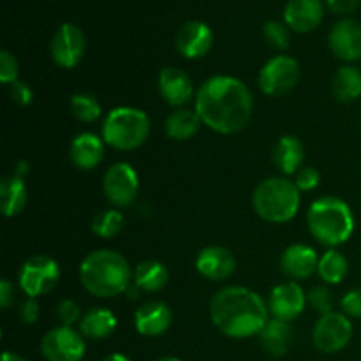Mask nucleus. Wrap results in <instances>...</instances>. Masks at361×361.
I'll list each match as a JSON object with an SVG mask.
<instances>
[{"instance_id": "nucleus-25", "label": "nucleus", "mask_w": 361, "mask_h": 361, "mask_svg": "<svg viewBox=\"0 0 361 361\" xmlns=\"http://www.w3.org/2000/svg\"><path fill=\"white\" fill-rule=\"evenodd\" d=\"M28 203V192L25 180L9 175L0 183V208L4 217H16Z\"/></svg>"}, {"instance_id": "nucleus-24", "label": "nucleus", "mask_w": 361, "mask_h": 361, "mask_svg": "<svg viewBox=\"0 0 361 361\" xmlns=\"http://www.w3.org/2000/svg\"><path fill=\"white\" fill-rule=\"evenodd\" d=\"M293 342V328L289 323L279 319H270L259 334V344L274 358L284 356Z\"/></svg>"}, {"instance_id": "nucleus-12", "label": "nucleus", "mask_w": 361, "mask_h": 361, "mask_svg": "<svg viewBox=\"0 0 361 361\" xmlns=\"http://www.w3.org/2000/svg\"><path fill=\"white\" fill-rule=\"evenodd\" d=\"M87 51V37L83 30L73 23H63L56 28L49 44L53 62L62 69H74L83 60Z\"/></svg>"}, {"instance_id": "nucleus-40", "label": "nucleus", "mask_w": 361, "mask_h": 361, "mask_svg": "<svg viewBox=\"0 0 361 361\" xmlns=\"http://www.w3.org/2000/svg\"><path fill=\"white\" fill-rule=\"evenodd\" d=\"M361 0H326V6L335 14H353L360 7Z\"/></svg>"}, {"instance_id": "nucleus-41", "label": "nucleus", "mask_w": 361, "mask_h": 361, "mask_svg": "<svg viewBox=\"0 0 361 361\" xmlns=\"http://www.w3.org/2000/svg\"><path fill=\"white\" fill-rule=\"evenodd\" d=\"M14 300H16V288H14V284L11 281L2 279L0 281V307L4 310H7L13 305Z\"/></svg>"}, {"instance_id": "nucleus-21", "label": "nucleus", "mask_w": 361, "mask_h": 361, "mask_svg": "<svg viewBox=\"0 0 361 361\" xmlns=\"http://www.w3.org/2000/svg\"><path fill=\"white\" fill-rule=\"evenodd\" d=\"M69 157L78 169L90 171L97 168L104 157V140L94 133L78 134L71 143Z\"/></svg>"}, {"instance_id": "nucleus-16", "label": "nucleus", "mask_w": 361, "mask_h": 361, "mask_svg": "<svg viewBox=\"0 0 361 361\" xmlns=\"http://www.w3.org/2000/svg\"><path fill=\"white\" fill-rule=\"evenodd\" d=\"M171 309L159 300L141 303L134 312V328L143 337H161L171 328Z\"/></svg>"}, {"instance_id": "nucleus-36", "label": "nucleus", "mask_w": 361, "mask_h": 361, "mask_svg": "<svg viewBox=\"0 0 361 361\" xmlns=\"http://www.w3.org/2000/svg\"><path fill=\"white\" fill-rule=\"evenodd\" d=\"M321 182V173L317 171L312 166H305V168L300 169L296 173L295 185L298 187L300 192H309V190H314Z\"/></svg>"}, {"instance_id": "nucleus-30", "label": "nucleus", "mask_w": 361, "mask_h": 361, "mask_svg": "<svg viewBox=\"0 0 361 361\" xmlns=\"http://www.w3.org/2000/svg\"><path fill=\"white\" fill-rule=\"evenodd\" d=\"M123 224H126V219H123L122 212L109 208V210H102L95 215L92 221V231L101 238L108 240L118 235L123 229Z\"/></svg>"}, {"instance_id": "nucleus-5", "label": "nucleus", "mask_w": 361, "mask_h": 361, "mask_svg": "<svg viewBox=\"0 0 361 361\" xmlns=\"http://www.w3.org/2000/svg\"><path fill=\"white\" fill-rule=\"evenodd\" d=\"M252 207L263 221L284 224L298 214L300 190L295 182L282 176L263 180L252 194Z\"/></svg>"}, {"instance_id": "nucleus-8", "label": "nucleus", "mask_w": 361, "mask_h": 361, "mask_svg": "<svg viewBox=\"0 0 361 361\" xmlns=\"http://www.w3.org/2000/svg\"><path fill=\"white\" fill-rule=\"evenodd\" d=\"M300 81V63L293 56L277 55L268 60L259 71L257 85L270 97L289 94Z\"/></svg>"}, {"instance_id": "nucleus-27", "label": "nucleus", "mask_w": 361, "mask_h": 361, "mask_svg": "<svg viewBox=\"0 0 361 361\" xmlns=\"http://www.w3.org/2000/svg\"><path fill=\"white\" fill-rule=\"evenodd\" d=\"M201 118L192 109H176L166 118V134L175 141H187L194 137L200 130Z\"/></svg>"}, {"instance_id": "nucleus-9", "label": "nucleus", "mask_w": 361, "mask_h": 361, "mask_svg": "<svg viewBox=\"0 0 361 361\" xmlns=\"http://www.w3.org/2000/svg\"><path fill=\"white\" fill-rule=\"evenodd\" d=\"M353 323L345 314L330 312L317 319L312 331V342L317 351L334 355L349 345L353 338Z\"/></svg>"}, {"instance_id": "nucleus-45", "label": "nucleus", "mask_w": 361, "mask_h": 361, "mask_svg": "<svg viewBox=\"0 0 361 361\" xmlns=\"http://www.w3.org/2000/svg\"><path fill=\"white\" fill-rule=\"evenodd\" d=\"M157 361H182V360H178L176 356H162V358H159Z\"/></svg>"}, {"instance_id": "nucleus-15", "label": "nucleus", "mask_w": 361, "mask_h": 361, "mask_svg": "<svg viewBox=\"0 0 361 361\" xmlns=\"http://www.w3.org/2000/svg\"><path fill=\"white\" fill-rule=\"evenodd\" d=\"M328 44L338 60L344 62L361 60V25L351 18L338 20L331 27Z\"/></svg>"}, {"instance_id": "nucleus-17", "label": "nucleus", "mask_w": 361, "mask_h": 361, "mask_svg": "<svg viewBox=\"0 0 361 361\" xmlns=\"http://www.w3.org/2000/svg\"><path fill=\"white\" fill-rule=\"evenodd\" d=\"M159 94L166 104L178 108L194 97V83L185 71L178 67H164L159 73Z\"/></svg>"}, {"instance_id": "nucleus-29", "label": "nucleus", "mask_w": 361, "mask_h": 361, "mask_svg": "<svg viewBox=\"0 0 361 361\" xmlns=\"http://www.w3.org/2000/svg\"><path fill=\"white\" fill-rule=\"evenodd\" d=\"M348 259L344 257V254L335 249L324 252L317 263V274L326 284H341L348 275Z\"/></svg>"}, {"instance_id": "nucleus-23", "label": "nucleus", "mask_w": 361, "mask_h": 361, "mask_svg": "<svg viewBox=\"0 0 361 361\" xmlns=\"http://www.w3.org/2000/svg\"><path fill=\"white\" fill-rule=\"evenodd\" d=\"M116 330V316L108 309L94 307L81 316L80 334L90 341H104Z\"/></svg>"}, {"instance_id": "nucleus-42", "label": "nucleus", "mask_w": 361, "mask_h": 361, "mask_svg": "<svg viewBox=\"0 0 361 361\" xmlns=\"http://www.w3.org/2000/svg\"><path fill=\"white\" fill-rule=\"evenodd\" d=\"M28 173H30V164H28L27 161H20V162H18V164H16V168H14L13 175L18 176V178L25 180V176H27Z\"/></svg>"}, {"instance_id": "nucleus-34", "label": "nucleus", "mask_w": 361, "mask_h": 361, "mask_svg": "<svg viewBox=\"0 0 361 361\" xmlns=\"http://www.w3.org/2000/svg\"><path fill=\"white\" fill-rule=\"evenodd\" d=\"M18 74H20V66H18V60L14 59L13 53H9L7 49L0 51V81L4 85H11L18 80Z\"/></svg>"}, {"instance_id": "nucleus-22", "label": "nucleus", "mask_w": 361, "mask_h": 361, "mask_svg": "<svg viewBox=\"0 0 361 361\" xmlns=\"http://www.w3.org/2000/svg\"><path fill=\"white\" fill-rule=\"evenodd\" d=\"M305 161V148L296 136H282L274 147V162L284 175H296Z\"/></svg>"}, {"instance_id": "nucleus-20", "label": "nucleus", "mask_w": 361, "mask_h": 361, "mask_svg": "<svg viewBox=\"0 0 361 361\" xmlns=\"http://www.w3.org/2000/svg\"><path fill=\"white\" fill-rule=\"evenodd\" d=\"M317 263L319 257L312 247L305 243H293L282 254L281 270L293 282L305 281L314 271H317Z\"/></svg>"}, {"instance_id": "nucleus-19", "label": "nucleus", "mask_w": 361, "mask_h": 361, "mask_svg": "<svg viewBox=\"0 0 361 361\" xmlns=\"http://www.w3.org/2000/svg\"><path fill=\"white\" fill-rule=\"evenodd\" d=\"M324 18L321 0H289L284 7V23L298 34L316 30Z\"/></svg>"}, {"instance_id": "nucleus-1", "label": "nucleus", "mask_w": 361, "mask_h": 361, "mask_svg": "<svg viewBox=\"0 0 361 361\" xmlns=\"http://www.w3.org/2000/svg\"><path fill=\"white\" fill-rule=\"evenodd\" d=\"M254 111L250 88L235 76L217 74L197 88L196 113L203 126L219 134H236L249 123Z\"/></svg>"}, {"instance_id": "nucleus-18", "label": "nucleus", "mask_w": 361, "mask_h": 361, "mask_svg": "<svg viewBox=\"0 0 361 361\" xmlns=\"http://www.w3.org/2000/svg\"><path fill=\"white\" fill-rule=\"evenodd\" d=\"M236 268V259L231 250L221 245L204 247L196 257V270L201 277L208 281L221 282L233 275Z\"/></svg>"}, {"instance_id": "nucleus-43", "label": "nucleus", "mask_w": 361, "mask_h": 361, "mask_svg": "<svg viewBox=\"0 0 361 361\" xmlns=\"http://www.w3.org/2000/svg\"><path fill=\"white\" fill-rule=\"evenodd\" d=\"M2 361H28V360H25L23 356L16 355V353L6 351V353H4V355H2Z\"/></svg>"}, {"instance_id": "nucleus-28", "label": "nucleus", "mask_w": 361, "mask_h": 361, "mask_svg": "<svg viewBox=\"0 0 361 361\" xmlns=\"http://www.w3.org/2000/svg\"><path fill=\"white\" fill-rule=\"evenodd\" d=\"M331 90L337 101L353 102L361 97V69L355 66H344L335 73Z\"/></svg>"}, {"instance_id": "nucleus-26", "label": "nucleus", "mask_w": 361, "mask_h": 361, "mask_svg": "<svg viewBox=\"0 0 361 361\" xmlns=\"http://www.w3.org/2000/svg\"><path fill=\"white\" fill-rule=\"evenodd\" d=\"M169 271L161 261H143L133 271V284L141 293H157L166 288Z\"/></svg>"}, {"instance_id": "nucleus-13", "label": "nucleus", "mask_w": 361, "mask_h": 361, "mask_svg": "<svg viewBox=\"0 0 361 361\" xmlns=\"http://www.w3.org/2000/svg\"><path fill=\"white\" fill-rule=\"evenodd\" d=\"M307 307V295L296 282H284L271 289L268 298V310L271 319L291 323Z\"/></svg>"}, {"instance_id": "nucleus-2", "label": "nucleus", "mask_w": 361, "mask_h": 361, "mask_svg": "<svg viewBox=\"0 0 361 361\" xmlns=\"http://www.w3.org/2000/svg\"><path fill=\"white\" fill-rule=\"evenodd\" d=\"M267 302L256 291L243 286H228L215 293L210 302V317L221 334L229 338L259 335L268 323Z\"/></svg>"}, {"instance_id": "nucleus-44", "label": "nucleus", "mask_w": 361, "mask_h": 361, "mask_svg": "<svg viewBox=\"0 0 361 361\" xmlns=\"http://www.w3.org/2000/svg\"><path fill=\"white\" fill-rule=\"evenodd\" d=\"M101 361H130L126 355H120V353H113V355H108L106 358H102Z\"/></svg>"}, {"instance_id": "nucleus-10", "label": "nucleus", "mask_w": 361, "mask_h": 361, "mask_svg": "<svg viewBox=\"0 0 361 361\" xmlns=\"http://www.w3.org/2000/svg\"><path fill=\"white\" fill-rule=\"evenodd\" d=\"M41 353L46 361H81L87 353L85 337L73 326L51 328L41 341Z\"/></svg>"}, {"instance_id": "nucleus-32", "label": "nucleus", "mask_w": 361, "mask_h": 361, "mask_svg": "<svg viewBox=\"0 0 361 361\" xmlns=\"http://www.w3.org/2000/svg\"><path fill=\"white\" fill-rule=\"evenodd\" d=\"M263 37L271 48L275 49H288L289 42H291V35H289V27L282 21H267L263 27Z\"/></svg>"}, {"instance_id": "nucleus-3", "label": "nucleus", "mask_w": 361, "mask_h": 361, "mask_svg": "<svg viewBox=\"0 0 361 361\" xmlns=\"http://www.w3.org/2000/svg\"><path fill=\"white\" fill-rule=\"evenodd\" d=\"M81 286L97 298H115L129 289L133 271L116 250L101 249L88 254L80 264Z\"/></svg>"}, {"instance_id": "nucleus-33", "label": "nucleus", "mask_w": 361, "mask_h": 361, "mask_svg": "<svg viewBox=\"0 0 361 361\" xmlns=\"http://www.w3.org/2000/svg\"><path fill=\"white\" fill-rule=\"evenodd\" d=\"M307 303H310V307L321 316L334 312V295L326 286H316L310 289L307 295Z\"/></svg>"}, {"instance_id": "nucleus-11", "label": "nucleus", "mask_w": 361, "mask_h": 361, "mask_svg": "<svg viewBox=\"0 0 361 361\" xmlns=\"http://www.w3.org/2000/svg\"><path fill=\"white\" fill-rule=\"evenodd\" d=\"M102 190L115 208H126L136 200L140 190V178L136 169L127 162H116L109 166L102 178Z\"/></svg>"}, {"instance_id": "nucleus-39", "label": "nucleus", "mask_w": 361, "mask_h": 361, "mask_svg": "<svg viewBox=\"0 0 361 361\" xmlns=\"http://www.w3.org/2000/svg\"><path fill=\"white\" fill-rule=\"evenodd\" d=\"M39 303L37 298H27L20 307V319L23 321V324H34L39 319Z\"/></svg>"}, {"instance_id": "nucleus-31", "label": "nucleus", "mask_w": 361, "mask_h": 361, "mask_svg": "<svg viewBox=\"0 0 361 361\" xmlns=\"http://www.w3.org/2000/svg\"><path fill=\"white\" fill-rule=\"evenodd\" d=\"M71 109H73V115L76 116L80 122H95L101 116L102 108L101 102L97 101V97L92 94H76L71 99Z\"/></svg>"}, {"instance_id": "nucleus-38", "label": "nucleus", "mask_w": 361, "mask_h": 361, "mask_svg": "<svg viewBox=\"0 0 361 361\" xmlns=\"http://www.w3.org/2000/svg\"><path fill=\"white\" fill-rule=\"evenodd\" d=\"M9 95L13 99V102H16L18 106H28L34 99V92L23 81L16 80L14 83L9 85Z\"/></svg>"}, {"instance_id": "nucleus-7", "label": "nucleus", "mask_w": 361, "mask_h": 361, "mask_svg": "<svg viewBox=\"0 0 361 361\" xmlns=\"http://www.w3.org/2000/svg\"><path fill=\"white\" fill-rule=\"evenodd\" d=\"M60 279V267L49 256H32L18 271V286L28 298H39L55 289Z\"/></svg>"}, {"instance_id": "nucleus-37", "label": "nucleus", "mask_w": 361, "mask_h": 361, "mask_svg": "<svg viewBox=\"0 0 361 361\" xmlns=\"http://www.w3.org/2000/svg\"><path fill=\"white\" fill-rule=\"evenodd\" d=\"M341 307L342 314H345L349 319H351V317L361 319V288L351 289V291L342 298Z\"/></svg>"}, {"instance_id": "nucleus-6", "label": "nucleus", "mask_w": 361, "mask_h": 361, "mask_svg": "<svg viewBox=\"0 0 361 361\" xmlns=\"http://www.w3.org/2000/svg\"><path fill=\"white\" fill-rule=\"evenodd\" d=\"M150 134V120L147 113L130 106L111 109L102 122L101 137L108 147L120 152L140 148Z\"/></svg>"}, {"instance_id": "nucleus-4", "label": "nucleus", "mask_w": 361, "mask_h": 361, "mask_svg": "<svg viewBox=\"0 0 361 361\" xmlns=\"http://www.w3.org/2000/svg\"><path fill=\"white\" fill-rule=\"evenodd\" d=\"M307 224L310 235L317 242L334 249L351 238L355 231V215L341 197L324 196L310 204Z\"/></svg>"}, {"instance_id": "nucleus-14", "label": "nucleus", "mask_w": 361, "mask_h": 361, "mask_svg": "<svg viewBox=\"0 0 361 361\" xmlns=\"http://www.w3.org/2000/svg\"><path fill=\"white\" fill-rule=\"evenodd\" d=\"M175 46L180 55L185 59H203L214 46V32L204 21H185L176 32Z\"/></svg>"}, {"instance_id": "nucleus-35", "label": "nucleus", "mask_w": 361, "mask_h": 361, "mask_svg": "<svg viewBox=\"0 0 361 361\" xmlns=\"http://www.w3.org/2000/svg\"><path fill=\"white\" fill-rule=\"evenodd\" d=\"M56 317H59L60 323L63 326H73L74 323H80L81 321V310L74 300H62L56 307Z\"/></svg>"}]
</instances>
